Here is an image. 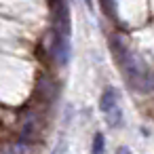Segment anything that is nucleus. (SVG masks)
I'll use <instances>...</instances> for the list:
<instances>
[{"mask_svg": "<svg viewBox=\"0 0 154 154\" xmlns=\"http://www.w3.org/2000/svg\"><path fill=\"white\" fill-rule=\"evenodd\" d=\"M116 154H133V152H131L129 148H125V146H122V148H118V150H116Z\"/></svg>", "mask_w": 154, "mask_h": 154, "instance_id": "39448f33", "label": "nucleus"}, {"mask_svg": "<svg viewBox=\"0 0 154 154\" xmlns=\"http://www.w3.org/2000/svg\"><path fill=\"white\" fill-rule=\"evenodd\" d=\"M114 49H116L114 53H116V57H118V63L122 66V72H125V76H127L131 89H135V91H139V93H150V91H154V72H152L133 51H129L125 45L116 42Z\"/></svg>", "mask_w": 154, "mask_h": 154, "instance_id": "f257e3e1", "label": "nucleus"}, {"mask_svg": "<svg viewBox=\"0 0 154 154\" xmlns=\"http://www.w3.org/2000/svg\"><path fill=\"white\" fill-rule=\"evenodd\" d=\"M106 116H108V125H110V127H120V125H122V112H120V108L112 110V112L106 114Z\"/></svg>", "mask_w": 154, "mask_h": 154, "instance_id": "20e7f679", "label": "nucleus"}, {"mask_svg": "<svg viewBox=\"0 0 154 154\" xmlns=\"http://www.w3.org/2000/svg\"><path fill=\"white\" fill-rule=\"evenodd\" d=\"M116 108H118V91L114 87H106L103 93H101V97H99V110L103 114H110Z\"/></svg>", "mask_w": 154, "mask_h": 154, "instance_id": "f03ea898", "label": "nucleus"}, {"mask_svg": "<svg viewBox=\"0 0 154 154\" xmlns=\"http://www.w3.org/2000/svg\"><path fill=\"white\" fill-rule=\"evenodd\" d=\"M103 150H106V137L103 133H95L91 143V154H103Z\"/></svg>", "mask_w": 154, "mask_h": 154, "instance_id": "7ed1b4c3", "label": "nucleus"}]
</instances>
